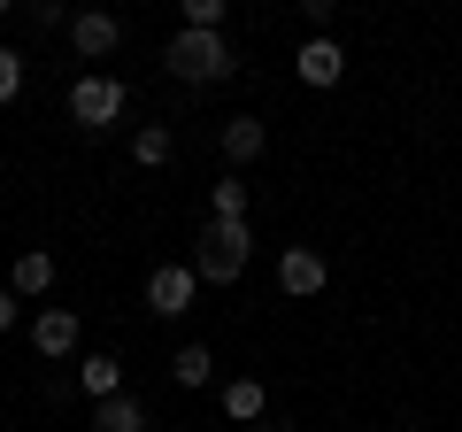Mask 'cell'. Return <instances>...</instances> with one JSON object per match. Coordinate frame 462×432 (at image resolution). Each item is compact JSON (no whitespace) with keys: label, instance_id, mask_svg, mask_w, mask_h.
<instances>
[{"label":"cell","instance_id":"1","mask_svg":"<svg viewBox=\"0 0 462 432\" xmlns=\"http://www.w3.org/2000/svg\"><path fill=\"white\" fill-rule=\"evenodd\" d=\"M162 62H170V78H185V85H224L231 70H239V54H231L224 32H178L162 47Z\"/></svg>","mask_w":462,"mask_h":432},{"label":"cell","instance_id":"2","mask_svg":"<svg viewBox=\"0 0 462 432\" xmlns=\"http://www.w3.org/2000/svg\"><path fill=\"white\" fill-rule=\"evenodd\" d=\"M124 78H108V70H85L78 85H69V117H78V132H108L116 117H124Z\"/></svg>","mask_w":462,"mask_h":432},{"label":"cell","instance_id":"3","mask_svg":"<svg viewBox=\"0 0 462 432\" xmlns=\"http://www.w3.org/2000/svg\"><path fill=\"white\" fill-rule=\"evenodd\" d=\"M193 301H200L193 263H162V270H147V309H154V316H185Z\"/></svg>","mask_w":462,"mask_h":432},{"label":"cell","instance_id":"4","mask_svg":"<svg viewBox=\"0 0 462 432\" xmlns=\"http://www.w3.org/2000/svg\"><path fill=\"white\" fill-rule=\"evenodd\" d=\"M69 47H78L85 62H108V54L124 47V23H116L108 8H78V16H69Z\"/></svg>","mask_w":462,"mask_h":432},{"label":"cell","instance_id":"5","mask_svg":"<svg viewBox=\"0 0 462 432\" xmlns=\"http://www.w3.org/2000/svg\"><path fill=\"white\" fill-rule=\"evenodd\" d=\"M293 78H300V85H316V93H331V85L346 78V54H339V39H300V54H293Z\"/></svg>","mask_w":462,"mask_h":432},{"label":"cell","instance_id":"6","mask_svg":"<svg viewBox=\"0 0 462 432\" xmlns=\"http://www.w3.org/2000/svg\"><path fill=\"white\" fill-rule=\"evenodd\" d=\"M324 278H331V263H324V255H316V248H285V255H278V286H285V294H293V301L324 294Z\"/></svg>","mask_w":462,"mask_h":432},{"label":"cell","instance_id":"7","mask_svg":"<svg viewBox=\"0 0 462 432\" xmlns=\"http://www.w3.org/2000/svg\"><path fill=\"white\" fill-rule=\"evenodd\" d=\"M216 147H224V163H231V170H247V163H263L270 124H263V117H231L224 132H216Z\"/></svg>","mask_w":462,"mask_h":432},{"label":"cell","instance_id":"8","mask_svg":"<svg viewBox=\"0 0 462 432\" xmlns=\"http://www.w3.org/2000/svg\"><path fill=\"white\" fill-rule=\"evenodd\" d=\"M32 348L39 355H78V309H39L32 316Z\"/></svg>","mask_w":462,"mask_h":432},{"label":"cell","instance_id":"9","mask_svg":"<svg viewBox=\"0 0 462 432\" xmlns=\"http://www.w3.org/2000/svg\"><path fill=\"white\" fill-rule=\"evenodd\" d=\"M47 286H54V255H47V248H23L16 270H8V294H16V301H39Z\"/></svg>","mask_w":462,"mask_h":432},{"label":"cell","instance_id":"10","mask_svg":"<svg viewBox=\"0 0 462 432\" xmlns=\"http://www.w3.org/2000/svg\"><path fill=\"white\" fill-rule=\"evenodd\" d=\"M247 209H254L247 178H239V170H224V178L208 185V216H216V224H247Z\"/></svg>","mask_w":462,"mask_h":432},{"label":"cell","instance_id":"11","mask_svg":"<svg viewBox=\"0 0 462 432\" xmlns=\"http://www.w3.org/2000/svg\"><path fill=\"white\" fill-rule=\"evenodd\" d=\"M78 394L85 401H116L124 394V363H116V355H85L78 363Z\"/></svg>","mask_w":462,"mask_h":432},{"label":"cell","instance_id":"12","mask_svg":"<svg viewBox=\"0 0 462 432\" xmlns=\"http://www.w3.org/2000/svg\"><path fill=\"white\" fill-rule=\"evenodd\" d=\"M93 432H147V401H139V394L93 401Z\"/></svg>","mask_w":462,"mask_h":432},{"label":"cell","instance_id":"13","mask_svg":"<svg viewBox=\"0 0 462 432\" xmlns=\"http://www.w3.org/2000/svg\"><path fill=\"white\" fill-rule=\"evenodd\" d=\"M239 270H247V255L216 248V239H200V248H193V278H200V286H231Z\"/></svg>","mask_w":462,"mask_h":432},{"label":"cell","instance_id":"14","mask_svg":"<svg viewBox=\"0 0 462 432\" xmlns=\"http://www.w3.org/2000/svg\"><path fill=\"white\" fill-rule=\"evenodd\" d=\"M224 417H231V425H263V379H231L224 386Z\"/></svg>","mask_w":462,"mask_h":432},{"label":"cell","instance_id":"15","mask_svg":"<svg viewBox=\"0 0 462 432\" xmlns=\"http://www.w3.org/2000/svg\"><path fill=\"white\" fill-rule=\"evenodd\" d=\"M170 155H178V139H170V124H139V132H132V163H139V170H162Z\"/></svg>","mask_w":462,"mask_h":432},{"label":"cell","instance_id":"16","mask_svg":"<svg viewBox=\"0 0 462 432\" xmlns=\"http://www.w3.org/2000/svg\"><path fill=\"white\" fill-rule=\"evenodd\" d=\"M170 379H178L185 394H200V386L216 379V355H208V348H200V340H193V348H178V355H170Z\"/></svg>","mask_w":462,"mask_h":432},{"label":"cell","instance_id":"17","mask_svg":"<svg viewBox=\"0 0 462 432\" xmlns=\"http://www.w3.org/2000/svg\"><path fill=\"white\" fill-rule=\"evenodd\" d=\"M224 0H185V32H224Z\"/></svg>","mask_w":462,"mask_h":432},{"label":"cell","instance_id":"18","mask_svg":"<svg viewBox=\"0 0 462 432\" xmlns=\"http://www.w3.org/2000/svg\"><path fill=\"white\" fill-rule=\"evenodd\" d=\"M300 23H309V39H331V23H339V0H300Z\"/></svg>","mask_w":462,"mask_h":432},{"label":"cell","instance_id":"19","mask_svg":"<svg viewBox=\"0 0 462 432\" xmlns=\"http://www.w3.org/2000/svg\"><path fill=\"white\" fill-rule=\"evenodd\" d=\"M23 93V62H16V47H0V108Z\"/></svg>","mask_w":462,"mask_h":432},{"label":"cell","instance_id":"20","mask_svg":"<svg viewBox=\"0 0 462 432\" xmlns=\"http://www.w3.org/2000/svg\"><path fill=\"white\" fill-rule=\"evenodd\" d=\"M16 333V294H8V286H0V340Z\"/></svg>","mask_w":462,"mask_h":432},{"label":"cell","instance_id":"21","mask_svg":"<svg viewBox=\"0 0 462 432\" xmlns=\"http://www.w3.org/2000/svg\"><path fill=\"white\" fill-rule=\"evenodd\" d=\"M254 432H285V425H254Z\"/></svg>","mask_w":462,"mask_h":432},{"label":"cell","instance_id":"22","mask_svg":"<svg viewBox=\"0 0 462 432\" xmlns=\"http://www.w3.org/2000/svg\"><path fill=\"white\" fill-rule=\"evenodd\" d=\"M401 432H424V425H401Z\"/></svg>","mask_w":462,"mask_h":432}]
</instances>
